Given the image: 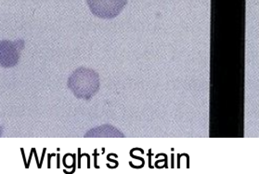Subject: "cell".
Returning a JSON list of instances; mask_svg holds the SVG:
<instances>
[{
    "mask_svg": "<svg viewBox=\"0 0 259 174\" xmlns=\"http://www.w3.org/2000/svg\"><path fill=\"white\" fill-rule=\"evenodd\" d=\"M68 87L76 98L91 100L100 90L99 74L91 68H77L68 79Z\"/></svg>",
    "mask_w": 259,
    "mask_h": 174,
    "instance_id": "obj_1",
    "label": "cell"
},
{
    "mask_svg": "<svg viewBox=\"0 0 259 174\" xmlns=\"http://www.w3.org/2000/svg\"><path fill=\"white\" fill-rule=\"evenodd\" d=\"M91 12L102 19L118 16L127 4V0H87Z\"/></svg>",
    "mask_w": 259,
    "mask_h": 174,
    "instance_id": "obj_2",
    "label": "cell"
},
{
    "mask_svg": "<svg viewBox=\"0 0 259 174\" xmlns=\"http://www.w3.org/2000/svg\"><path fill=\"white\" fill-rule=\"evenodd\" d=\"M23 49V40L16 41H2L1 42V64L7 68H11L17 64L20 53Z\"/></svg>",
    "mask_w": 259,
    "mask_h": 174,
    "instance_id": "obj_3",
    "label": "cell"
},
{
    "mask_svg": "<svg viewBox=\"0 0 259 174\" xmlns=\"http://www.w3.org/2000/svg\"><path fill=\"white\" fill-rule=\"evenodd\" d=\"M84 137H124V134L111 125H103L89 130Z\"/></svg>",
    "mask_w": 259,
    "mask_h": 174,
    "instance_id": "obj_4",
    "label": "cell"
},
{
    "mask_svg": "<svg viewBox=\"0 0 259 174\" xmlns=\"http://www.w3.org/2000/svg\"><path fill=\"white\" fill-rule=\"evenodd\" d=\"M93 156H94V166H95V168H100V166L98 165V162H97V157L100 156V154L97 152V149L94 150V154H93Z\"/></svg>",
    "mask_w": 259,
    "mask_h": 174,
    "instance_id": "obj_5",
    "label": "cell"
},
{
    "mask_svg": "<svg viewBox=\"0 0 259 174\" xmlns=\"http://www.w3.org/2000/svg\"><path fill=\"white\" fill-rule=\"evenodd\" d=\"M81 149L80 148H78V168H81V157H83V156H84V154H82L81 155Z\"/></svg>",
    "mask_w": 259,
    "mask_h": 174,
    "instance_id": "obj_6",
    "label": "cell"
},
{
    "mask_svg": "<svg viewBox=\"0 0 259 174\" xmlns=\"http://www.w3.org/2000/svg\"><path fill=\"white\" fill-rule=\"evenodd\" d=\"M46 151H47V148H44V150H43V153H42V158H41V161H40V165L38 168H41L42 167V164H43V160H44V157H45Z\"/></svg>",
    "mask_w": 259,
    "mask_h": 174,
    "instance_id": "obj_7",
    "label": "cell"
},
{
    "mask_svg": "<svg viewBox=\"0 0 259 174\" xmlns=\"http://www.w3.org/2000/svg\"><path fill=\"white\" fill-rule=\"evenodd\" d=\"M107 160L109 161V162H113L115 163V166H116V168L118 167L119 166V162L118 161H116V160H114V159H111V157H110V156L108 155L107 156Z\"/></svg>",
    "mask_w": 259,
    "mask_h": 174,
    "instance_id": "obj_8",
    "label": "cell"
},
{
    "mask_svg": "<svg viewBox=\"0 0 259 174\" xmlns=\"http://www.w3.org/2000/svg\"><path fill=\"white\" fill-rule=\"evenodd\" d=\"M56 156V154H50L49 155V164H48V168H51V157H55Z\"/></svg>",
    "mask_w": 259,
    "mask_h": 174,
    "instance_id": "obj_9",
    "label": "cell"
},
{
    "mask_svg": "<svg viewBox=\"0 0 259 174\" xmlns=\"http://www.w3.org/2000/svg\"><path fill=\"white\" fill-rule=\"evenodd\" d=\"M60 154H58L57 155V168H60V167H61V165H60Z\"/></svg>",
    "mask_w": 259,
    "mask_h": 174,
    "instance_id": "obj_10",
    "label": "cell"
},
{
    "mask_svg": "<svg viewBox=\"0 0 259 174\" xmlns=\"http://www.w3.org/2000/svg\"><path fill=\"white\" fill-rule=\"evenodd\" d=\"M34 153V148H32V151H31V155H30V157H29L28 164L30 165V163H31V157L33 156V154ZM28 165V166H29Z\"/></svg>",
    "mask_w": 259,
    "mask_h": 174,
    "instance_id": "obj_11",
    "label": "cell"
}]
</instances>
